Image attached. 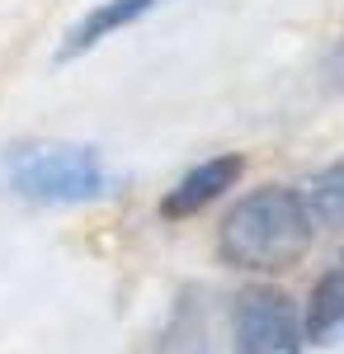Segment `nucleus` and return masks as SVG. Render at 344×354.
Instances as JSON below:
<instances>
[{"label":"nucleus","mask_w":344,"mask_h":354,"mask_svg":"<svg viewBox=\"0 0 344 354\" xmlns=\"http://www.w3.org/2000/svg\"><path fill=\"white\" fill-rule=\"evenodd\" d=\"M312 222L292 185H260L217 227V255L245 274H283L312 250Z\"/></svg>","instance_id":"1"},{"label":"nucleus","mask_w":344,"mask_h":354,"mask_svg":"<svg viewBox=\"0 0 344 354\" xmlns=\"http://www.w3.org/2000/svg\"><path fill=\"white\" fill-rule=\"evenodd\" d=\"M335 71H340V76H344V48H340V57H335Z\"/></svg>","instance_id":"8"},{"label":"nucleus","mask_w":344,"mask_h":354,"mask_svg":"<svg viewBox=\"0 0 344 354\" xmlns=\"http://www.w3.org/2000/svg\"><path fill=\"white\" fill-rule=\"evenodd\" d=\"M302 317L278 288H245L236 298V354H302Z\"/></svg>","instance_id":"3"},{"label":"nucleus","mask_w":344,"mask_h":354,"mask_svg":"<svg viewBox=\"0 0 344 354\" xmlns=\"http://www.w3.org/2000/svg\"><path fill=\"white\" fill-rule=\"evenodd\" d=\"M340 326H344V260H335V265L316 279V288H312L307 317H302V335H307L312 345H325Z\"/></svg>","instance_id":"6"},{"label":"nucleus","mask_w":344,"mask_h":354,"mask_svg":"<svg viewBox=\"0 0 344 354\" xmlns=\"http://www.w3.org/2000/svg\"><path fill=\"white\" fill-rule=\"evenodd\" d=\"M151 5H156V0H104V5H95V10H90V15L66 33V43H61V53H57V57H61V62H71V57L90 53L95 43H104L108 33L137 24Z\"/></svg>","instance_id":"5"},{"label":"nucleus","mask_w":344,"mask_h":354,"mask_svg":"<svg viewBox=\"0 0 344 354\" xmlns=\"http://www.w3.org/2000/svg\"><path fill=\"white\" fill-rule=\"evenodd\" d=\"M240 175H245V161L240 156H212V161L193 165L184 180L160 198V218H193V213H203L227 189H236Z\"/></svg>","instance_id":"4"},{"label":"nucleus","mask_w":344,"mask_h":354,"mask_svg":"<svg viewBox=\"0 0 344 354\" xmlns=\"http://www.w3.org/2000/svg\"><path fill=\"white\" fill-rule=\"evenodd\" d=\"M10 189L28 203H90L108 189V170L99 151L43 142V147H15L10 151Z\"/></svg>","instance_id":"2"},{"label":"nucleus","mask_w":344,"mask_h":354,"mask_svg":"<svg viewBox=\"0 0 344 354\" xmlns=\"http://www.w3.org/2000/svg\"><path fill=\"white\" fill-rule=\"evenodd\" d=\"M302 213L312 227H344V165H325L297 185Z\"/></svg>","instance_id":"7"}]
</instances>
